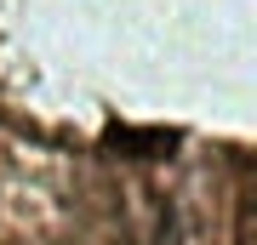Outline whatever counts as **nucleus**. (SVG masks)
I'll return each instance as SVG.
<instances>
[{
	"instance_id": "f257e3e1",
	"label": "nucleus",
	"mask_w": 257,
	"mask_h": 245,
	"mask_svg": "<svg viewBox=\"0 0 257 245\" xmlns=\"http://www.w3.org/2000/svg\"><path fill=\"white\" fill-rule=\"evenodd\" d=\"M103 143L126 160H160L166 148H177V131H166V126H109Z\"/></svg>"
}]
</instances>
